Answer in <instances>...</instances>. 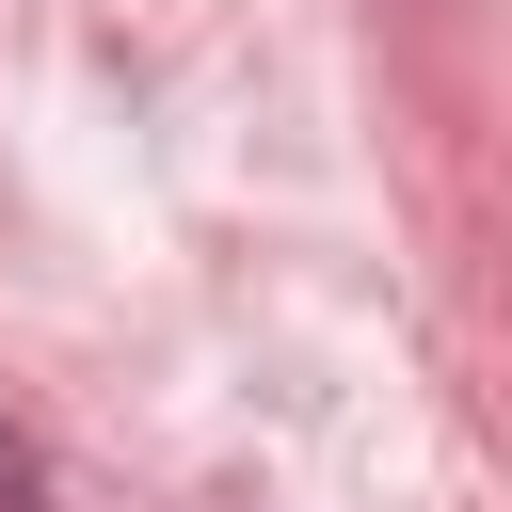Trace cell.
<instances>
[{
	"label": "cell",
	"instance_id": "1",
	"mask_svg": "<svg viewBox=\"0 0 512 512\" xmlns=\"http://www.w3.org/2000/svg\"><path fill=\"white\" fill-rule=\"evenodd\" d=\"M0 512H32V464H16V448H0Z\"/></svg>",
	"mask_w": 512,
	"mask_h": 512
}]
</instances>
